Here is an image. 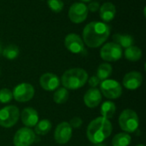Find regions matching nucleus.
Wrapping results in <instances>:
<instances>
[{
	"instance_id": "obj_1",
	"label": "nucleus",
	"mask_w": 146,
	"mask_h": 146,
	"mask_svg": "<svg viewBox=\"0 0 146 146\" xmlns=\"http://www.w3.org/2000/svg\"><path fill=\"white\" fill-rule=\"evenodd\" d=\"M110 27L105 22L92 21L83 29V42L90 48L101 46L109 38Z\"/></svg>"
},
{
	"instance_id": "obj_2",
	"label": "nucleus",
	"mask_w": 146,
	"mask_h": 146,
	"mask_svg": "<svg viewBox=\"0 0 146 146\" xmlns=\"http://www.w3.org/2000/svg\"><path fill=\"white\" fill-rule=\"evenodd\" d=\"M113 127L110 120L104 117H98L92 120L86 129L87 139L92 144L103 143L112 133Z\"/></svg>"
},
{
	"instance_id": "obj_3",
	"label": "nucleus",
	"mask_w": 146,
	"mask_h": 146,
	"mask_svg": "<svg viewBox=\"0 0 146 146\" xmlns=\"http://www.w3.org/2000/svg\"><path fill=\"white\" fill-rule=\"evenodd\" d=\"M88 80L87 72L80 68H70L64 72L62 76V84L67 90H76L81 88Z\"/></svg>"
},
{
	"instance_id": "obj_4",
	"label": "nucleus",
	"mask_w": 146,
	"mask_h": 146,
	"mask_svg": "<svg viewBox=\"0 0 146 146\" xmlns=\"http://www.w3.org/2000/svg\"><path fill=\"white\" fill-rule=\"evenodd\" d=\"M119 125L125 133H134L139 126V119L137 113L130 109L123 110L119 117Z\"/></svg>"
},
{
	"instance_id": "obj_5",
	"label": "nucleus",
	"mask_w": 146,
	"mask_h": 146,
	"mask_svg": "<svg viewBox=\"0 0 146 146\" xmlns=\"http://www.w3.org/2000/svg\"><path fill=\"white\" fill-rule=\"evenodd\" d=\"M20 117V110L16 106L8 105L0 110V126L5 128L14 127Z\"/></svg>"
},
{
	"instance_id": "obj_6",
	"label": "nucleus",
	"mask_w": 146,
	"mask_h": 146,
	"mask_svg": "<svg viewBox=\"0 0 146 146\" xmlns=\"http://www.w3.org/2000/svg\"><path fill=\"white\" fill-rule=\"evenodd\" d=\"M100 92L109 99H117L122 94V87L116 80H105L100 84Z\"/></svg>"
},
{
	"instance_id": "obj_7",
	"label": "nucleus",
	"mask_w": 146,
	"mask_h": 146,
	"mask_svg": "<svg viewBox=\"0 0 146 146\" xmlns=\"http://www.w3.org/2000/svg\"><path fill=\"white\" fill-rule=\"evenodd\" d=\"M100 56L106 62H116L122 56V48L114 42L107 43L102 47Z\"/></svg>"
},
{
	"instance_id": "obj_8",
	"label": "nucleus",
	"mask_w": 146,
	"mask_h": 146,
	"mask_svg": "<svg viewBox=\"0 0 146 146\" xmlns=\"http://www.w3.org/2000/svg\"><path fill=\"white\" fill-rule=\"evenodd\" d=\"M36 139L35 133L30 127H21L15 134L13 143L15 146H30Z\"/></svg>"
},
{
	"instance_id": "obj_9",
	"label": "nucleus",
	"mask_w": 146,
	"mask_h": 146,
	"mask_svg": "<svg viewBox=\"0 0 146 146\" xmlns=\"http://www.w3.org/2000/svg\"><path fill=\"white\" fill-rule=\"evenodd\" d=\"M13 98L19 103L30 101L34 96V88L29 83H21L16 86L13 92Z\"/></svg>"
},
{
	"instance_id": "obj_10",
	"label": "nucleus",
	"mask_w": 146,
	"mask_h": 146,
	"mask_svg": "<svg viewBox=\"0 0 146 146\" xmlns=\"http://www.w3.org/2000/svg\"><path fill=\"white\" fill-rule=\"evenodd\" d=\"M88 15L87 6L83 3H74L68 9L69 20L74 23L83 22Z\"/></svg>"
},
{
	"instance_id": "obj_11",
	"label": "nucleus",
	"mask_w": 146,
	"mask_h": 146,
	"mask_svg": "<svg viewBox=\"0 0 146 146\" xmlns=\"http://www.w3.org/2000/svg\"><path fill=\"white\" fill-rule=\"evenodd\" d=\"M72 133H73V128L71 127L69 123L66 121L61 122L59 125H57L54 133L55 141L57 144L64 145L71 139Z\"/></svg>"
},
{
	"instance_id": "obj_12",
	"label": "nucleus",
	"mask_w": 146,
	"mask_h": 146,
	"mask_svg": "<svg viewBox=\"0 0 146 146\" xmlns=\"http://www.w3.org/2000/svg\"><path fill=\"white\" fill-rule=\"evenodd\" d=\"M64 44L72 53L80 54L85 51V45L82 38L75 33H69L67 35L64 40Z\"/></svg>"
},
{
	"instance_id": "obj_13",
	"label": "nucleus",
	"mask_w": 146,
	"mask_h": 146,
	"mask_svg": "<svg viewBox=\"0 0 146 146\" xmlns=\"http://www.w3.org/2000/svg\"><path fill=\"white\" fill-rule=\"evenodd\" d=\"M39 84L44 90L47 92H52L56 91L60 86V80L57 75L52 73H45L41 75L39 79Z\"/></svg>"
},
{
	"instance_id": "obj_14",
	"label": "nucleus",
	"mask_w": 146,
	"mask_h": 146,
	"mask_svg": "<svg viewBox=\"0 0 146 146\" xmlns=\"http://www.w3.org/2000/svg\"><path fill=\"white\" fill-rule=\"evenodd\" d=\"M143 76L139 72L132 71L127 73L123 78V86L128 90H136L141 86Z\"/></svg>"
},
{
	"instance_id": "obj_15",
	"label": "nucleus",
	"mask_w": 146,
	"mask_h": 146,
	"mask_svg": "<svg viewBox=\"0 0 146 146\" xmlns=\"http://www.w3.org/2000/svg\"><path fill=\"white\" fill-rule=\"evenodd\" d=\"M102 101V94L100 90L97 88H90L84 95L85 104L91 109L96 108Z\"/></svg>"
},
{
	"instance_id": "obj_16",
	"label": "nucleus",
	"mask_w": 146,
	"mask_h": 146,
	"mask_svg": "<svg viewBox=\"0 0 146 146\" xmlns=\"http://www.w3.org/2000/svg\"><path fill=\"white\" fill-rule=\"evenodd\" d=\"M21 118L22 123L27 127H33L38 121V114L33 108L27 107L21 111Z\"/></svg>"
},
{
	"instance_id": "obj_17",
	"label": "nucleus",
	"mask_w": 146,
	"mask_h": 146,
	"mask_svg": "<svg viewBox=\"0 0 146 146\" xmlns=\"http://www.w3.org/2000/svg\"><path fill=\"white\" fill-rule=\"evenodd\" d=\"M115 13H116L115 6L112 3H110V2L104 3L99 8L100 17L104 22L111 21L115 16Z\"/></svg>"
},
{
	"instance_id": "obj_18",
	"label": "nucleus",
	"mask_w": 146,
	"mask_h": 146,
	"mask_svg": "<svg viewBox=\"0 0 146 146\" xmlns=\"http://www.w3.org/2000/svg\"><path fill=\"white\" fill-rule=\"evenodd\" d=\"M114 43L120 45L121 48H128L132 45H133L134 39L130 35H123L120 33H115L113 35Z\"/></svg>"
},
{
	"instance_id": "obj_19",
	"label": "nucleus",
	"mask_w": 146,
	"mask_h": 146,
	"mask_svg": "<svg viewBox=\"0 0 146 146\" xmlns=\"http://www.w3.org/2000/svg\"><path fill=\"white\" fill-rule=\"evenodd\" d=\"M115 110H116L115 104L111 101H106L102 104L100 109V113L102 115V117L109 120L115 115Z\"/></svg>"
},
{
	"instance_id": "obj_20",
	"label": "nucleus",
	"mask_w": 146,
	"mask_h": 146,
	"mask_svg": "<svg viewBox=\"0 0 146 146\" xmlns=\"http://www.w3.org/2000/svg\"><path fill=\"white\" fill-rule=\"evenodd\" d=\"M124 55L128 61L137 62L142 57V50L139 47L135 45H132L128 48H126Z\"/></svg>"
},
{
	"instance_id": "obj_21",
	"label": "nucleus",
	"mask_w": 146,
	"mask_h": 146,
	"mask_svg": "<svg viewBox=\"0 0 146 146\" xmlns=\"http://www.w3.org/2000/svg\"><path fill=\"white\" fill-rule=\"evenodd\" d=\"M51 122L47 120L44 119L40 121H38V123L34 126V133L38 135H46L51 129Z\"/></svg>"
},
{
	"instance_id": "obj_22",
	"label": "nucleus",
	"mask_w": 146,
	"mask_h": 146,
	"mask_svg": "<svg viewBox=\"0 0 146 146\" xmlns=\"http://www.w3.org/2000/svg\"><path fill=\"white\" fill-rule=\"evenodd\" d=\"M113 71L112 66L110 63H102L98 66V70H97V77L100 80H108V78L111 75Z\"/></svg>"
},
{
	"instance_id": "obj_23",
	"label": "nucleus",
	"mask_w": 146,
	"mask_h": 146,
	"mask_svg": "<svg viewBox=\"0 0 146 146\" xmlns=\"http://www.w3.org/2000/svg\"><path fill=\"white\" fill-rule=\"evenodd\" d=\"M132 138L127 133H121L116 134L112 139L113 146H128L131 144Z\"/></svg>"
},
{
	"instance_id": "obj_24",
	"label": "nucleus",
	"mask_w": 146,
	"mask_h": 146,
	"mask_svg": "<svg viewBox=\"0 0 146 146\" xmlns=\"http://www.w3.org/2000/svg\"><path fill=\"white\" fill-rule=\"evenodd\" d=\"M68 98H69V92L64 87L56 90V92H54V95H53V100L57 104H65L68 101Z\"/></svg>"
},
{
	"instance_id": "obj_25",
	"label": "nucleus",
	"mask_w": 146,
	"mask_h": 146,
	"mask_svg": "<svg viewBox=\"0 0 146 146\" xmlns=\"http://www.w3.org/2000/svg\"><path fill=\"white\" fill-rule=\"evenodd\" d=\"M20 50L18 46L15 44H9L7 45L2 52V55L8 60H14L19 56Z\"/></svg>"
},
{
	"instance_id": "obj_26",
	"label": "nucleus",
	"mask_w": 146,
	"mask_h": 146,
	"mask_svg": "<svg viewBox=\"0 0 146 146\" xmlns=\"http://www.w3.org/2000/svg\"><path fill=\"white\" fill-rule=\"evenodd\" d=\"M47 4L49 8L55 13L61 12L64 6V3L62 0H48Z\"/></svg>"
},
{
	"instance_id": "obj_27",
	"label": "nucleus",
	"mask_w": 146,
	"mask_h": 146,
	"mask_svg": "<svg viewBox=\"0 0 146 146\" xmlns=\"http://www.w3.org/2000/svg\"><path fill=\"white\" fill-rule=\"evenodd\" d=\"M13 98V93L9 89L3 88L0 90V103L8 104Z\"/></svg>"
},
{
	"instance_id": "obj_28",
	"label": "nucleus",
	"mask_w": 146,
	"mask_h": 146,
	"mask_svg": "<svg viewBox=\"0 0 146 146\" xmlns=\"http://www.w3.org/2000/svg\"><path fill=\"white\" fill-rule=\"evenodd\" d=\"M83 121L80 117H74L71 119L69 125L71 126L72 128H80L82 125Z\"/></svg>"
},
{
	"instance_id": "obj_29",
	"label": "nucleus",
	"mask_w": 146,
	"mask_h": 146,
	"mask_svg": "<svg viewBox=\"0 0 146 146\" xmlns=\"http://www.w3.org/2000/svg\"><path fill=\"white\" fill-rule=\"evenodd\" d=\"M88 80V84H89V86L92 87V88H96L99 84H100V82H101V80L95 75V76H92L91 78H89V80Z\"/></svg>"
},
{
	"instance_id": "obj_30",
	"label": "nucleus",
	"mask_w": 146,
	"mask_h": 146,
	"mask_svg": "<svg viewBox=\"0 0 146 146\" xmlns=\"http://www.w3.org/2000/svg\"><path fill=\"white\" fill-rule=\"evenodd\" d=\"M100 8V5L98 2H92L88 6H87V9H88V11H92V12H97Z\"/></svg>"
},
{
	"instance_id": "obj_31",
	"label": "nucleus",
	"mask_w": 146,
	"mask_h": 146,
	"mask_svg": "<svg viewBox=\"0 0 146 146\" xmlns=\"http://www.w3.org/2000/svg\"><path fill=\"white\" fill-rule=\"evenodd\" d=\"M95 146H107L105 144H103V143H99V144H96Z\"/></svg>"
},
{
	"instance_id": "obj_32",
	"label": "nucleus",
	"mask_w": 146,
	"mask_h": 146,
	"mask_svg": "<svg viewBox=\"0 0 146 146\" xmlns=\"http://www.w3.org/2000/svg\"><path fill=\"white\" fill-rule=\"evenodd\" d=\"M2 52H3V48H2V44L0 43V56L2 55Z\"/></svg>"
},
{
	"instance_id": "obj_33",
	"label": "nucleus",
	"mask_w": 146,
	"mask_h": 146,
	"mask_svg": "<svg viewBox=\"0 0 146 146\" xmlns=\"http://www.w3.org/2000/svg\"><path fill=\"white\" fill-rule=\"evenodd\" d=\"M80 1H82L83 3H87V2H90L91 0H80Z\"/></svg>"
},
{
	"instance_id": "obj_34",
	"label": "nucleus",
	"mask_w": 146,
	"mask_h": 146,
	"mask_svg": "<svg viewBox=\"0 0 146 146\" xmlns=\"http://www.w3.org/2000/svg\"><path fill=\"white\" fill-rule=\"evenodd\" d=\"M136 146H145V145H138Z\"/></svg>"
},
{
	"instance_id": "obj_35",
	"label": "nucleus",
	"mask_w": 146,
	"mask_h": 146,
	"mask_svg": "<svg viewBox=\"0 0 146 146\" xmlns=\"http://www.w3.org/2000/svg\"><path fill=\"white\" fill-rule=\"evenodd\" d=\"M0 75H1V70H0Z\"/></svg>"
}]
</instances>
